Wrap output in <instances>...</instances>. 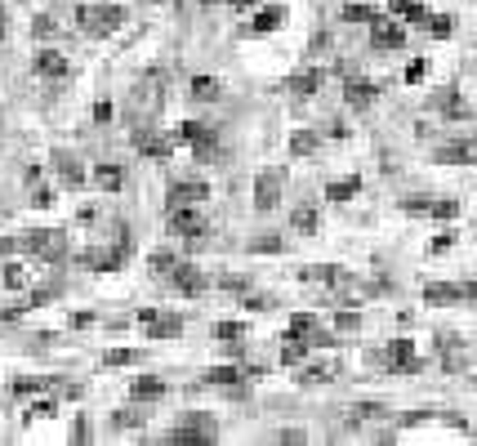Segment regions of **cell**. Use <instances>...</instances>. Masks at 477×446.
Instances as JSON below:
<instances>
[{
    "label": "cell",
    "mask_w": 477,
    "mask_h": 446,
    "mask_svg": "<svg viewBox=\"0 0 477 446\" xmlns=\"http://www.w3.org/2000/svg\"><path fill=\"white\" fill-rule=\"evenodd\" d=\"M174 282H178V290H201V286H205L201 277H196V268H178Z\"/></svg>",
    "instance_id": "1"
},
{
    "label": "cell",
    "mask_w": 477,
    "mask_h": 446,
    "mask_svg": "<svg viewBox=\"0 0 477 446\" xmlns=\"http://www.w3.org/2000/svg\"><path fill=\"white\" fill-rule=\"evenodd\" d=\"M282 18H286V9H268V14H259L254 27H263V31H268V27H282Z\"/></svg>",
    "instance_id": "2"
},
{
    "label": "cell",
    "mask_w": 477,
    "mask_h": 446,
    "mask_svg": "<svg viewBox=\"0 0 477 446\" xmlns=\"http://www.w3.org/2000/svg\"><path fill=\"white\" fill-rule=\"evenodd\" d=\"M166 384H134V398H161Z\"/></svg>",
    "instance_id": "3"
},
{
    "label": "cell",
    "mask_w": 477,
    "mask_h": 446,
    "mask_svg": "<svg viewBox=\"0 0 477 446\" xmlns=\"http://www.w3.org/2000/svg\"><path fill=\"white\" fill-rule=\"evenodd\" d=\"M375 41H380V45H402V31H392V27H384V31H375Z\"/></svg>",
    "instance_id": "4"
},
{
    "label": "cell",
    "mask_w": 477,
    "mask_h": 446,
    "mask_svg": "<svg viewBox=\"0 0 477 446\" xmlns=\"http://www.w3.org/2000/svg\"><path fill=\"white\" fill-rule=\"evenodd\" d=\"M192 90H196V98H215V90H219V85H215V80H196Z\"/></svg>",
    "instance_id": "5"
},
{
    "label": "cell",
    "mask_w": 477,
    "mask_h": 446,
    "mask_svg": "<svg viewBox=\"0 0 477 446\" xmlns=\"http://www.w3.org/2000/svg\"><path fill=\"white\" fill-rule=\"evenodd\" d=\"M357 192V179H353V184H339V188H331V196H335V201H343V196H353Z\"/></svg>",
    "instance_id": "6"
}]
</instances>
